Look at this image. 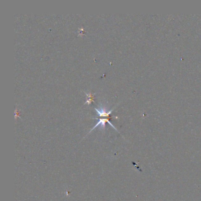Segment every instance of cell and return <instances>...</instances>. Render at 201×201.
Listing matches in <instances>:
<instances>
[{
    "mask_svg": "<svg viewBox=\"0 0 201 201\" xmlns=\"http://www.w3.org/2000/svg\"><path fill=\"white\" fill-rule=\"evenodd\" d=\"M95 110L97 111V115L100 117H109L110 114L112 113L114 109L111 110H107V107L103 104H100L98 106V108H94Z\"/></svg>",
    "mask_w": 201,
    "mask_h": 201,
    "instance_id": "7a4b0ae2",
    "label": "cell"
},
{
    "mask_svg": "<svg viewBox=\"0 0 201 201\" xmlns=\"http://www.w3.org/2000/svg\"><path fill=\"white\" fill-rule=\"evenodd\" d=\"M95 119H98V121L97 124H96V125H95V126H94V127H93V128L90 130V132H89L88 135H89L90 133H91L93 130L94 129H96V128H97V126H98L100 127V129L102 130V131H104V129H105V126H106V122L109 123L113 128H114L116 130V131L118 132V130H117L116 128L114 126V125L112 124V123H110L108 119H106V118H104V119H97V118H95Z\"/></svg>",
    "mask_w": 201,
    "mask_h": 201,
    "instance_id": "6da1fadb",
    "label": "cell"
},
{
    "mask_svg": "<svg viewBox=\"0 0 201 201\" xmlns=\"http://www.w3.org/2000/svg\"><path fill=\"white\" fill-rule=\"evenodd\" d=\"M85 94H86L87 97V101L85 102L84 104H90L91 103V102H93V95H92L91 93H87L86 92H84Z\"/></svg>",
    "mask_w": 201,
    "mask_h": 201,
    "instance_id": "3957f363",
    "label": "cell"
}]
</instances>
